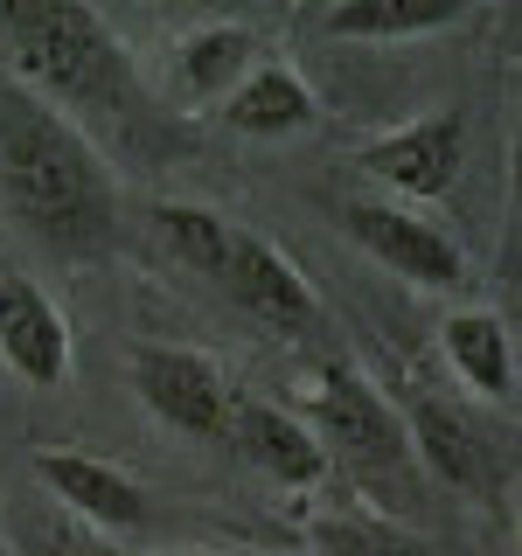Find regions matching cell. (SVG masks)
I'll return each instance as SVG.
<instances>
[{"label":"cell","mask_w":522,"mask_h":556,"mask_svg":"<svg viewBox=\"0 0 522 556\" xmlns=\"http://www.w3.org/2000/svg\"><path fill=\"white\" fill-rule=\"evenodd\" d=\"M307 417H313V439H321L327 466H341L370 501H383L390 521L418 501V452H411L405 410H397L356 362H327V369L313 376Z\"/></svg>","instance_id":"cell-3"},{"label":"cell","mask_w":522,"mask_h":556,"mask_svg":"<svg viewBox=\"0 0 522 556\" xmlns=\"http://www.w3.org/2000/svg\"><path fill=\"white\" fill-rule=\"evenodd\" d=\"M439 355H446V369L460 376V390L487 396V404H509L515 396V341H509V327H501V313H487V306L446 313Z\"/></svg>","instance_id":"cell-11"},{"label":"cell","mask_w":522,"mask_h":556,"mask_svg":"<svg viewBox=\"0 0 522 556\" xmlns=\"http://www.w3.org/2000/svg\"><path fill=\"white\" fill-rule=\"evenodd\" d=\"M216 292L237 300L244 313H258V320H272L278 334L321 327V300H313V286L300 278V265H293L286 251H272L265 237H251V230L231 237V257H223V271H216Z\"/></svg>","instance_id":"cell-7"},{"label":"cell","mask_w":522,"mask_h":556,"mask_svg":"<svg viewBox=\"0 0 522 556\" xmlns=\"http://www.w3.org/2000/svg\"><path fill=\"white\" fill-rule=\"evenodd\" d=\"M313 556H425V543L383 508H335L313 521Z\"/></svg>","instance_id":"cell-16"},{"label":"cell","mask_w":522,"mask_h":556,"mask_svg":"<svg viewBox=\"0 0 522 556\" xmlns=\"http://www.w3.org/2000/svg\"><path fill=\"white\" fill-rule=\"evenodd\" d=\"M35 480L57 494V508L91 535H126L147 521V494L133 473H119L112 459L91 452H35Z\"/></svg>","instance_id":"cell-9"},{"label":"cell","mask_w":522,"mask_h":556,"mask_svg":"<svg viewBox=\"0 0 522 556\" xmlns=\"http://www.w3.org/2000/svg\"><path fill=\"white\" fill-rule=\"evenodd\" d=\"M231 445L258 466V473H272L278 486H313L327 473V452H321V439H313V425L293 417V410H272V404H244L237 396Z\"/></svg>","instance_id":"cell-10"},{"label":"cell","mask_w":522,"mask_h":556,"mask_svg":"<svg viewBox=\"0 0 522 556\" xmlns=\"http://www.w3.org/2000/svg\"><path fill=\"white\" fill-rule=\"evenodd\" d=\"M251 70H258V42L237 22H209L182 35V49H174V84H182L188 104H223Z\"/></svg>","instance_id":"cell-14"},{"label":"cell","mask_w":522,"mask_h":556,"mask_svg":"<svg viewBox=\"0 0 522 556\" xmlns=\"http://www.w3.org/2000/svg\"><path fill=\"white\" fill-rule=\"evenodd\" d=\"M0 369L28 390H57L70 376V327L28 271H0Z\"/></svg>","instance_id":"cell-8"},{"label":"cell","mask_w":522,"mask_h":556,"mask_svg":"<svg viewBox=\"0 0 522 556\" xmlns=\"http://www.w3.org/2000/svg\"><path fill=\"white\" fill-rule=\"evenodd\" d=\"M133 390L167 431L231 439L237 396H231V382H223V369L209 355H196V348H133Z\"/></svg>","instance_id":"cell-4"},{"label":"cell","mask_w":522,"mask_h":556,"mask_svg":"<svg viewBox=\"0 0 522 556\" xmlns=\"http://www.w3.org/2000/svg\"><path fill=\"white\" fill-rule=\"evenodd\" d=\"M153 230H161V243L182 257L188 271H202L209 286H216L223 257H231L237 223H223L216 208H202V202H161V208H153Z\"/></svg>","instance_id":"cell-17"},{"label":"cell","mask_w":522,"mask_h":556,"mask_svg":"<svg viewBox=\"0 0 522 556\" xmlns=\"http://www.w3.org/2000/svg\"><path fill=\"white\" fill-rule=\"evenodd\" d=\"M49 556H119V549H112V535H91V529L70 521V529L49 535Z\"/></svg>","instance_id":"cell-18"},{"label":"cell","mask_w":522,"mask_h":556,"mask_svg":"<svg viewBox=\"0 0 522 556\" xmlns=\"http://www.w3.org/2000/svg\"><path fill=\"white\" fill-rule=\"evenodd\" d=\"M341 230L356 237L376 265H390L397 278H411V286H425V292H446V286H460V278H467L460 243H452L432 216L405 208V202H348L341 208Z\"/></svg>","instance_id":"cell-6"},{"label":"cell","mask_w":522,"mask_h":556,"mask_svg":"<svg viewBox=\"0 0 522 556\" xmlns=\"http://www.w3.org/2000/svg\"><path fill=\"white\" fill-rule=\"evenodd\" d=\"M161 556H209V549H161Z\"/></svg>","instance_id":"cell-19"},{"label":"cell","mask_w":522,"mask_h":556,"mask_svg":"<svg viewBox=\"0 0 522 556\" xmlns=\"http://www.w3.org/2000/svg\"><path fill=\"white\" fill-rule=\"evenodd\" d=\"M467 14V0H341L321 14L335 42H411V35H439Z\"/></svg>","instance_id":"cell-15"},{"label":"cell","mask_w":522,"mask_h":556,"mask_svg":"<svg viewBox=\"0 0 522 556\" xmlns=\"http://www.w3.org/2000/svg\"><path fill=\"white\" fill-rule=\"evenodd\" d=\"M14 70L42 104H133V56L84 0H0Z\"/></svg>","instance_id":"cell-2"},{"label":"cell","mask_w":522,"mask_h":556,"mask_svg":"<svg viewBox=\"0 0 522 556\" xmlns=\"http://www.w3.org/2000/svg\"><path fill=\"white\" fill-rule=\"evenodd\" d=\"M405 431H411V452H418V466H425L432 480L467 486V494L487 486V445H481V431L467 425V410L439 404V396H411Z\"/></svg>","instance_id":"cell-13"},{"label":"cell","mask_w":522,"mask_h":556,"mask_svg":"<svg viewBox=\"0 0 522 556\" xmlns=\"http://www.w3.org/2000/svg\"><path fill=\"white\" fill-rule=\"evenodd\" d=\"M313 118H321V104H313L307 77L293 63H258L251 77L223 98V126L244 132V139H286V132H307Z\"/></svg>","instance_id":"cell-12"},{"label":"cell","mask_w":522,"mask_h":556,"mask_svg":"<svg viewBox=\"0 0 522 556\" xmlns=\"http://www.w3.org/2000/svg\"><path fill=\"white\" fill-rule=\"evenodd\" d=\"M356 167L383 181L390 195L405 202H439L467 167V118L460 112H425V118H405V126L376 132L370 147L356 153Z\"/></svg>","instance_id":"cell-5"},{"label":"cell","mask_w":522,"mask_h":556,"mask_svg":"<svg viewBox=\"0 0 522 556\" xmlns=\"http://www.w3.org/2000/svg\"><path fill=\"white\" fill-rule=\"evenodd\" d=\"M0 195L57 251H84L112 230V174L57 104L22 84H0Z\"/></svg>","instance_id":"cell-1"}]
</instances>
